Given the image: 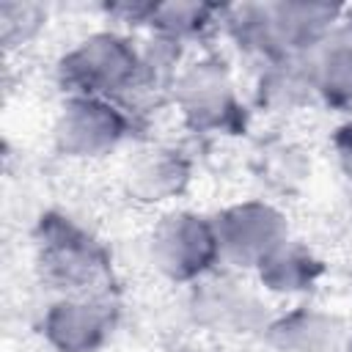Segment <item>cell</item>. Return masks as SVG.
I'll list each match as a JSON object with an SVG mask.
<instances>
[{
  "label": "cell",
  "mask_w": 352,
  "mask_h": 352,
  "mask_svg": "<svg viewBox=\"0 0 352 352\" xmlns=\"http://www.w3.org/2000/svg\"><path fill=\"white\" fill-rule=\"evenodd\" d=\"M72 69L77 74H82L88 82H99L102 88H110L132 74L135 58L121 47V41L104 36V38L88 41V47H82L74 55Z\"/></svg>",
  "instance_id": "obj_1"
}]
</instances>
